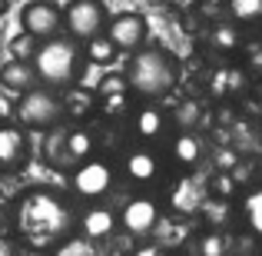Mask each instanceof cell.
Here are the masks:
<instances>
[{
    "label": "cell",
    "instance_id": "1",
    "mask_svg": "<svg viewBox=\"0 0 262 256\" xmlns=\"http://www.w3.org/2000/svg\"><path fill=\"white\" fill-rule=\"evenodd\" d=\"M10 230L30 253H57L80 230V216L63 193L50 186L20 190L10 206Z\"/></svg>",
    "mask_w": 262,
    "mask_h": 256
},
{
    "label": "cell",
    "instance_id": "2",
    "mask_svg": "<svg viewBox=\"0 0 262 256\" xmlns=\"http://www.w3.org/2000/svg\"><path fill=\"white\" fill-rule=\"evenodd\" d=\"M129 80V90L143 100H160L179 80V64L166 47H143V50L129 53L126 67H123Z\"/></svg>",
    "mask_w": 262,
    "mask_h": 256
},
{
    "label": "cell",
    "instance_id": "3",
    "mask_svg": "<svg viewBox=\"0 0 262 256\" xmlns=\"http://www.w3.org/2000/svg\"><path fill=\"white\" fill-rule=\"evenodd\" d=\"M83 60H86V50H80V40H73L70 33H67V37L43 40L37 57H33V67H37L43 87L70 90L83 77Z\"/></svg>",
    "mask_w": 262,
    "mask_h": 256
},
{
    "label": "cell",
    "instance_id": "4",
    "mask_svg": "<svg viewBox=\"0 0 262 256\" xmlns=\"http://www.w3.org/2000/svg\"><path fill=\"white\" fill-rule=\"evenodd\" d=\"M67 116V100L53 87H33L17 96V120L24 130H53Z\"/></svg>",
    "mask_w": 262,
    "mask_h": 256
},
{
    "label": "cell",
    "instance_id": "5",
    "mask_svg": "<svg viewBox=\"0 0 262 256\" xmlns=\"http://www.w3.org/2000/svg\"><path fill=\"white\" fill-rule=\"evenodd\" d=\"M63 24L67 33L80 44H90V40L103 37V30L110 27L106 20V4L103 0H70L63 7Z\"/></svg>",
    "mask_w": 262,
    "mask_h": 256
},
{
    "label": "cell",
    "instance_id": "6",
    "mask_svg": "<svg viewBox=\"0 0 262 256\" xmlns=\"http://www.w3.org/2000/svg\"><path fill=\"white\" fill-rule=\"evenodd\" d=\"M20 27H24V33H30L37 40H53L60 37V27H67L63 7L53 4V0H30L20 10Z\"/></svg>",
    "mask_w": 262,
    "mask_h": 256
},
{
    "label": "cell",
    "instance_id": "7",
    "mask_svg": "<svg viewBox=\"0 0 262 256\" xmlns=\"http://www.w3.org/2000/svg\"><path fill=\"white\" fill-rule=\"evenodd\" d=\"M110 186H113V167L106 160H96V156L73 167L70 173V190L80 200H100L110 193Z\"/></svg>",
    "mask_w": 262,
    "mask_h": 256
},
{
    "label": "cell",
    "instance_id": "8",
    "mask_svg": "<svg viewBox=\"0 0 262 256\" xmlns=\"http://www.w3.org/2000/svg\"><path fill=\"white\" fill-rule=\"evenodd\" d=\"M160 223H163V206H160L156 196H133L120 210V226L129 233V237H136V240L156 233Z\"/></svg>",
    "mask_w": 262,
    "mask_h": 256
},
{
    "label": "cell",
    "instance_id": "9",
    "mask_svg": "<svg viewBox=\"0 0 262 256\" xmlns=\"http://www.w3.org/2000/svg\"><path fill=\"white\" fill-rule=\"evenodd\" d=\"M146 33H149L146 17H143V13H133V10L116 13V17L110 20V27H106V37L126 53L143 50V47H146Z\"/></svg>",
    "mask_w": 262,
    "mask_h": 256
},
{
    "label": "cell",
    "instance_id": "10",
    "mask_svg": "<svg viewBox=\"0 0 262 256\" xmlns=\"http://www.w3.org/2000/svg\"><path fill=\"white\" fill-rule=\"evenodd\" d=\"M123 173H126L133 183L149 186V183L160 180L163 160H160V153H156L153 147H133V150H126V156H123Z\"/></svg>",
    "mask_w": 262,
    "mask_h": 256
},
{
    "label": "cell",
    "instance_id": "11",
    "mask_svg": "<svg viewBox=\"0 0 262 256\" xmlns=\"http://www.w3.org/2000/svg\"><path fill=\"white\" fill-rule=\"evenodd\" d=\"M27 156H30V140H27L24 127L4 123L0 127V167H4V173L20 170L27 163Z\"/></svg>",
    "mask_w": 262,
    "mask_h": 256
},
{
    "label": "cell",
    "instance_id": "12",
    "mask_svg": "<svg viewBox=\"0 0 262 256\" xmlns=\"http://www.w3.org/2000/svg\"><path fill=\"white\" fill-rule=\"evenodd\" d=\"M0 84H4V90L24 96V93H30V90L40 84V73H37V67H33V60L10 57L4 64V70H0Z\"/></svg>",
    "mask_w": 262,
    "mask_h": 256
},
{
    "label": "cell",
    "instance_id": "13",
    "mask_svg": "<svg viewBox=\"0 0 262 256\" xmlns=\"http://www.w3.org/2000/svg\"><path fill=\"white\" fill-rule=\"evenodd\" d=\"M116 226H120V216H116L110 206H90V210L80 213V233H83L86 240H106L116 233Z\"/></svg>",
    "mask_w": 262,
    "mask_h": 256
},
{
    "label": "cell",
    "instance_id": "14",
    "mask_svg": "<svg viewBox=\"0 0 262 256\" xmlns=\"http://www.w3.org/2000/svg\"><path fill=\"white\" fill-rule=\"evenodd\" d=\"M206 196H209V193H203V186H199L196 180H179L173 190H169V206H173L179 216H183V213L192 216V213L203 210Z\"/></svg>",
    "mask_w": 262,
    "mask_h": 256
},
{
    "label": "cell",
    "instance_id": "15",
    "mask_svg": "<svg viewBox=\"0 0 262 256\" xmlns=\"http://www.w3.org/2000/svg\"><path fill=\"white\" fill-rule=\"evenodd\" d=\"M133 130H136V136H140L143 143H156L163 133L169 130V116L163 113L160 107H153V103H146V107L136 113V120H133Z\"/></svg>",
    "mask_w": 262,
    "mask_h": 256
},
{
    "label": "cell",
    "instance_id": "16",
    "mask_svg": "<svg viewBox=\"0 0 262 256\" xmlns=\"http://www.w3.org/2000/svg\"><path fill=\"white\" fill-rule=\"evenodd\" d=\"M209 90H212V96H219V100L243 93V90H246V70H243V67H236V64H223L219 70H212Z\"/></svg>",
    "mask_w": 262,
    "mask_h": 256
},
{
    "label": "cell",
    "instance_id": "17",
    "mask_svg": "<svg viewBox=\"0 0 262 256\" xmlns=\"http://www.w3.org/2000/svg\"><path fill=\"white\" fill-rule=\"evenodd\" d=\"M63 143H67V167H80V163L93 160L96 140H93V133H90V130H83V127L67 130Z\"/></svg>",
    "mask_w": 262,
    "mask_h": 256
},
{
    "label": "cell",
    "instance_id": "18",
    "mask_svg": "<svg viewBox=\"0 0 262 256\" xmlns=\"http://www.w3.org/2000/svg\"><path fill=\"white\" fill-rule=\"evenodd\" d=\"M173 160L183 170L199 167V160H203V140H199L192 130H183V133L173 140Z\"/></svg>",
    "mask_w": 262,
    "mask_h": 256
},
{
    "label": "cell",
    "instance_id": "19",
    "mask_svg": "<svg viewBox=\"0 0 262 256\" xmlns=\"http://www.w3.org/2000/svg\"><path fill=\"white\" fill-rule=\"evenodd\" d=\"M209 44L212 50L219 53H236L243 47V33H239V24L236 20H223V24H212L209 30Z\"/></svg>",
    "mask_w": 262,
    "mask_h": 256
},
{
    "label": "cell",
    "instance_id": "20",
    "mask_svg": "<svg viewBox=\"0 0 262 256\" xmlns=\"http://www.w3.org/2000/svg\"><path fill=\"white\" fill-rule=\"evenodd\" d=\"M63 100H67V116H86V113H93V107L100 103V96H96V90L70 87Z\"/></svg>",
    "mask_w": 262,
    "mask_h": 256
},
{
    "label": "cell",
    "instance_id": "21",
    "mask_svg": "<svg viewBox=\"0 0 262 256\" xmlns=\"http://www.w3.org/2000/svg\"><path fill=\"white\" fill-rule=\"evenodd\" d=\"M226 13L236 24H259L262 20V0H226Z\"/></svg>",
    "mask_w": 262,
    "mask_h": 256
},
{
    "label": "cell",
    "instance_id": "22",
    "mask_svg": "<svg viewBox=\"0 0 262 256\" xmlns=\"http://www.w3.org/2000/svg\"><path fill=\"white\" fill-rule=\"evenodd\" d=\"M232 246H229V237L219 230H209L196 240V256H229Z\"/></svg>",
    "mask_w": 262,
    "mask_h": 256
},
{
    "label": "cell",
    "instance_id": "23",
    "mask_svg": "<svg viewBox=\"0 0 262 256\" xmlns=\"http://www.w3.org/2000/svg\"><path fill=\"white\" fill-rule=\"evenodd\" d=\"M199 216H206V223H209L212 230H219V226L232 216V206H229V200H226V196H206Z\"/></svg>",
    "mask_w": 262,
    "mask_h": 256
},
{
    "label": "cell",
    "instance_id": "24",
    "mask_svg": "<svg viewBox=\"0 0 262 256\" xmlns=\"http://www.w3.org/2000/svg\"><path fill=\"white\" fill-rule=\"evenodd\" d=\"M243 220L252 233L262 240V190H249L243 200Z\"/></svg>",
    "mask_w": 262,
    "mask_h": 256
},
{
    "label": "cell",
    "instance_id": "25",
    "mask_svg": "<svg viewBox=\"0 0 262 256\" xmlns=\"http://www.w3.org/2000/svg\"><path fill=\"white\" fill-rule=\"evenodd\" d=\"M116 50H120V47H116L110 37H96V40H90V44H86V60H90V64L106 67L110 60L116 57Z\"/></svg>",
    "mask_w": 262,
    "mask_h": 256
},
{
    "label": "cell",
    "instance_id": "26",
    "mask_svg": "<svg viewBox=\"0 0 262 256\" xmlns=\"http://www.w3.org/2000/svg\"><path fill=\"white\" fill-rule=\"evenodd\" d=\"M40 44H43V40L30 37V33H20V37L10 40V53L17 60H33V57H37V50H40Z\"/></svg>",
    "mask_w": 262,
    "mask_h": 256
},
{
    "label": "cell",
    "instance_id": "27",
    "mask_svg": "<svg viewBox=\"0 0 262 256\" xmlns=\"http://www.w3.org/2000/svg\"><path fill=\"white\" fill-rule=\"evenodd\" d=\"M129 93H133V90H123V93H103V96L96 93V96H100V110L106 116H120L123 110L129 107Z\"/></svg>",
    "mask_w": 262,
    "mask_h": 256
},
{
    "label": "cell",
    "instance_id": "28",
    "mask_svg": "<svg viewBox=\"0 0 262 256\" xmlns=\"http://www.w3.org/2000/svg\"><path fill=\"white\" fill-rule=\"evenodd\" d=\"M53 256H96V246H93V240H80V237H73L70 243H63Z\"/></svg>",
    "mask_w": 262,
    "mask_h": 256
},
{
    "label": "cell",
    "instance_id": "29",
    "mask_svg": "<svg viewBox=\"0 0 262 256\" xmlns=\"http://www.w3.org/2000/svg\"><path fill=\"white\" fill-rule=\"evenodd\" d=\"M176 123H179V127H186V130L196 127V123H199V103L196 100L179 103V107H176Z\"/></svg>",
    "mask_w": 262,
    "mask_h": 256
},
{
    "label": "cell",
    "instance_id": "30",
    "mask_svg": "<svg viewBox=\"0 0 262 256\" xmlns=\"http://www.w3.org/2000/svg\"><path fill=\"white\" fill-rule=\"evenodd\" d=\"M236 173H232V176H229V173H223V176H216V180H212V193H216V196H226V200H229L232 196V193H236Z\"/></svg>",
    "mask_w": 262,
    "mask_h": 256
},
{
    "label": "cell",
    "instance_id": "31",
    "mask_svg": "<svg viewBox=\"0 0 262 256\" xmlns=\"http://www.w3.org/2000/svg\"><path fill=\"white\" fill-rule=\"evenodd\" d=\"M246 60H249V67L262 70V37H259V40H252V44L246 47Z\"/></svg>",
    "mask_w": 262,
    "mask_h": 256
},
{
    "label": "cell",
    "instance_id": "32",
    "mask_svg": "<svg viewBox=\"0 0 262 256\" xmlns=\"http://www.w3.org/2000/svg\"><path fill=\"white\" fill-rule=\"evenodd\" d=\"M133 256H169V253L163 250V246H140Z\"/></svg>",
    "mask_w": 262,
    "mask_h": 256
},
{
    "label": "cell",
    "instance_id": "33",
    "mask_svg": "<svg viewBox=\"0 0 262 256\" xmlns=\"http://www.w3.org/2000/svg\"><path fill=\"white\" fill-rule=\"evenodd\" d=\"M256 96H259V100H262V80H259V84H256Z\"/></svg>",
    "mask_w": 262,
    "mask_h": 256
},
{
    "label": "cell",
    "instance_id": "34",
    "mask_svg": "<svg viewBox=\"0 0 262 256\" xmlns=\"http://www.w3.org/2000/svg\"><path fill=\"white\" fill-rule=\"evenodd\" d=\"M206 4H219V0H206ZM223 4H226V0H223Z\"/></svg>",
    "mask_w": 262,
    "mask_h": 256
},
{
    "label": "cell",
    "instance_id": "35",
    "mask_svg": "<svg viewBox=\"0 0 262 256\" xmlns=\"http://www.w3.org/2000/svg\"><path fill=\"white\" fill-rule=\"evenodd\" d=\"M259 173H262V167H259Z\"/></svg>",
    "mask_w": 262,
    "mask_h": 256
}]
</instances>
